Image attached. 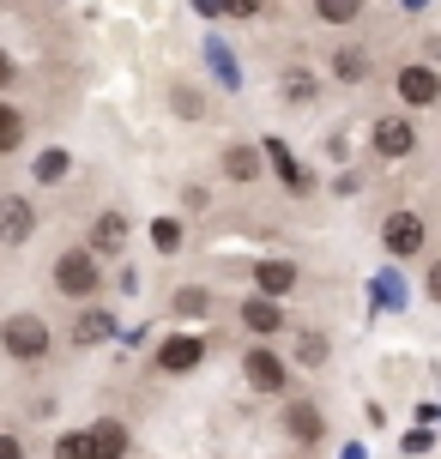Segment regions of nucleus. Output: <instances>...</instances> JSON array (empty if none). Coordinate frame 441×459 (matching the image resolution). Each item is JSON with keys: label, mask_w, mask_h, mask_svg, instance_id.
<instances>
[{"label": "nucleus", "mask_w": 441, "mask_h": 459, "mask_svg": "<svg viewBox=\"0 0 441 459\" xmlns=\"http://www.w3.org/2000/svg\"><path fill=\"white\" fill-rule=\"evenodd\" d=\"M48 284L67 302H97V290H103V260H97L85 242H79V248H61L55 266H48Z\"/></svg>", "instance_id": "f257e3e1"}, {"label": "nucleus", "mask_w": 441, "mask_h": 459, "mask_svg": "<svg viewBox=\"0 0 441 459\" xmlns=\"http://www.w3.org/2000/svg\"><path fill=\"white\" fill-rule=\"evenodd\" d=\"M0 351H6L19 368H37L48 351H55V326H48L43 315L19 308V315H6V321H0Z\"/></svg>", "instance_id": "f03ea898"}, {"label": "nucleus", "mask_w": 441, "mask_h": 459, "mask_svg": "<svg viewBox=\"0 0 441 459\" xmlns=\"http://www.w3.org/2000/svg\"><path fill=\"white\" fill-rule=\"evenodd\" d=\"M242 381H248L260 399H279V393H290V363H284L272 344H248V351H242Z\"/></svg>", "instance_id": "7ed1b4c3"}, {"label": "nucleus", "mask_w": 441, "mask_h": 459, "mask_svg": "<svg viewBox=\"0 0 441 459\" xmlns=\"http://www.w3.org/2000/svg\"><path fill=\"white\" fill-rule=\"evenodd\" d=\"M200 363H206V339H200V333H169V339L151 351V368H158V375H169V381L194 375Z\"/></svg>", "instance_id": "20e7f679"}, {"label": "nucleus", "mask_w": 441, "mask_h": 459, "mask_svg": "<svg viewBox=\"0 0 441 459\" xmlns=\"http://www.w3.org/2000/svg\"><path fill=\"white\" fill-rule=\"evenodd\" d=\"M423 242H429V224H423L418 212H387V218H381V248L393 254V260H418L423 254Z\"/></svg>", "instance_id": "39448f33"}, {"label": "nucleus", "mask_w": 441, "mask_h": 459, "mask_svg": "<svg viewBox=\"0 0 441 459\" xmlns=\"http://www.w3.org/2000/svg\"><path fill=\"white\" fill-rule=\"evenodd\" d=\"M127 242H134V224H127V212H97L91 230H85V248L97 254V260H121L127 254Z\"/></svg>", "instance_id": "423d86ee"}, {"label": "nucleus", "mask_w": 441, "mask_h": 459, "mask_svg": "<svg viewBox=\"0 0 441 459\" xmlns=\"http://www.w3.org/2000/svg\"><path fill=\"white\" fill-rule=\"evenodd\" d=\"M369 145H375V158H387V163L411 158V152H418V121H411V115H381L369 127Z\"/></svg>", "instance_id": "0eeeda50"}, {"label": "nucleus", "mask_w": 441, "mask_h": 459, "mask_svg": "<svg viewBox=\"0 0 441 459\" xmlns=\"http://www.w3.org/2000/svg\"><path fill=\"white\" fill-rule=\"evenodd\" d=\"M393 91L405 109H429V103H441V73L429 67V61H405V67L393 73Z\"/></svg>", "instance_id": "6e6552de"}, {"label": "nucleus", "mask_w": 441, "mask_h": 459, "mask_svg": "<svg viewBox=\"0 0 441 459\" xmlns=\"http://www.w3.org/2000/svg\"><path fill=\"white\" fill-rule=\"evenodd\" d=\"M30 236H37V200L0 194V248H24Z\"/></svg>", "instance_id": "1a4fd4ad"}, {"label": "nucleus", "mask_w": 441, "mask_h": 459, "mask_svg": "<svg viewBox=\"0 0 441 459\" xmlns=\"http://www.w3.org/2000/svg\"><path fill=\"white\" fill-rule=\"evenodd\" d=\"M279 423H284V436L297 441V447H315V441H326V411L315 405V399H290Z\"/></svg>", "instance_id": "9d476101"}, {"label": "nucleus", "mask_w": 441, "mask_h": 459, "mask_svg": "<svg viewBox=\"0 0 441 459\" xmlns=\"http://www.w3.org/2000/svg\"><path fill=\"white\" fill-rule=\"evenodd\" d=\"M85 441H91V459H127L134 454V436H127L121 417H97V423H85Z\"/></svg>", "instance_id": "9b49d317"}, {"label": "nucleus", "mask_w": 441, "mask_h": 459, "mask_svg": "<svg viewBox=\"0 0 441 459\" xmlns=\"http://www.w3.org/2000/svg\"><path fill=\"white\" fill-rule=\"evenodd\" d=\"M297 284H302V266H297V260H255V290H260V297L284 302Z\"/></svg>", "instance_id": "f8f14e48"}, {"label": "nucleus", "mask_w": 441, "mask_h": 459, "mask_svg": "<svg viewBox=\"0 0 441 459\" xmlns=\"http://www.w3.org/2000/svg\"><path fill=\"white\" fill-rule=\"evenodd\" d=\"M218 169H224V182H230V187H255L260 169H266V152H260V145H224Z\"/></svg>", "instance_id": "ddd939ff"}, {"label": "nucleus", "mask_w": 441, "mask_h": 459, "mask_svg": "<svg viewBox=\"0 0 441 459\" xmlns=\"http://www.w3.org/2000/svg\"><path fill=\"white\" fill-rule=\"evenodd\" d=\"M109 339H116V315H109V308H97V302H79L73 344H79V351H91V344H109Z\"/></svg>", "instance_id": "4468645a"}, {"label": "nucleus", "mask_w": 441, "mask_h": 459, "mask_svg": "<svg viewBox=\"0 0 441 459\" xmlns=\"http://www.w3.org/2000/svg\"><path fill=\"white\" fill-rule=\"evenodd\" d=\"M242 326H248L255 339H272V333H284L290 321H284V302H272V297H260V290H255V297L242 302Z\"/></svg>", "instance_id": "2eb2a0df"}, {"label": "nucleus", "mask_w": 441, "mask_h": 459, "mask_svg": "<svg viewBox=\"0 0 441 459\" xmlns=\"http://www.w3.org/2000/svg\"><path fill=\"white\" fill-rule=\"evenodd\" d=\"M260 152H266V163H272V169H279L284 194H297V200H302V194H308V187H315V182H308V169H302V163L290 158V145H284V139H266V145H260Z\"/></svg>", "instance_id": "dca6fc26"}, {"label": "nucleus", "mask_w": 441, "mask_h": 459, "mask_svg": "<svg viewBox=\"0 0 441 459\" xmlns=\"http://www.w3.org/2000/svg\"><path fill=\"white\" fill-rule=\"evenodd\" d=\"M24 139H30V115H24L19 103H6V97H0V158H13Z\"/></svg>", "instance_id": "f3484780"}, {"label": "nucleus", "mask_w": 441, "mask_h": 459, "mask_svg": "<svg viewBox=\"0 0 441 459\" xmlns=\"http://www.w3.org/2000/svg\"><path fill=\"white\" fill-rule=\"evenodd\" d=\"M279 91H284V103H315V97H321V79H315L308 67H284Z\"/></svg>", "instance_id": "a211bd4d"}, {"label": "nucleus", "mask_w": 441, "mask_h": 459, "mask_svg": "<svg viewBox=\"0 0 441 459\" xmlns=\"http://www.w3.org/2000/svg\"><path fill=\"white\" fill-rule=\"evenodd\" d=\"M333 79H339V85H363V79H369V55H363V48H339V55H333Z\"/></svg>", "instance_id": "6ab92c4d"}, {"label": "nucleus", "mask_w": 441, "mask_h": 459, "mask_svg": "<svg viewBox=\"0 0 441 459\" xmlns=\"http://www.w3.org/2000/svg\"><path fill=\"white\" fill-rule=\"evenodd\" d=\"M315 19L321 24H357L363 19V0H315Z\"/></svg>", "instance_id": "aec40b11"}, {"label": "nucleus", "mask_w": 441, "mask_h": 459, "mask_svg": "<svg viewBox=\"0 0 441 459\" xmlns=\"http://www.w3.org/2000/svg\"><path fill=\"white\" fill-rule=\"evenodd\" d=\"M67 169H73V158H67V152H43V158H37V182H43V187H55V182H67Z\"/></svg>", "instance_id": "412c9836"}, {"label": "nucleus", "mask_w": 441, "mask_h": 459, "mask_svg": "<svg viewBox=\"0 0 441 459\" xmlns=\"http://www.w3.org/2000/svg\"><path fill=\"white\" fill-rule=\"evenodd\" d=\"M151 242H158V254H176L182 248V218H151Z\"/></svg>", "instance_id": "4be33fe9"}, {"label": "nucleus", "mask_w": 441, "mask_h": 459, "mask_svg": "<svg viewBox=\"0 0 441 459\" xmlns=\"http://www.w3.org/2000/svg\"><path fill=\"white\" fill-rule=\"evenodd\" d=\"M55 459H91L85 429H61V436H55Z\"/></svg>", "instance_id": "5701e85b"}, {"label": "nucleus", "mask_w": 441, "mask_h": 459, "mask_svg": "<svg viewBox=\"0 0 441 459\" xmlns=\"http://www.w3.org/2000/svg\"><path fill=\"white\" fill-rule=\"evenodd\" d=\"M206 308H212V297L200 290V284H187V290H176V315H187V321H194V315H206Z\"/></svg>", "instance_id": "b1692460"}, {"label": "nucleus", "mask_w": 441, "mask_h": 459, "mask_svg": "<svg viewBox=\"0 0 441 459\" xmlns=\"http://www.w3.org/2000/svg\"><path fill=\"white\" fill-rule=\"evenodd\" d=\"M297 357H302L308 368L326 363V339H321V333H302V339H297Z\"/></svg>", "instance_id": "393cba45"}, {"label": "nucleus", "mask_w": 441, "mask_h": 459, "mask_svg": "<svg viewBox=\"0 0 441 459\" xmlns=\"http://www.w3.org/2000/svg\"><path fill=\"white\" fill-rule=\"evenodd\" d=\"M169 109H176V115H200L206 103H200V91H187V85H176V91H169Z\"/></svg>", "instance_id": "a878e982"}, {"label": "nucleus", "mask_w": 441, "mask_h": 459, "mask_svg": "<svg viewBox=\"0 0 441 459\" xmlns=\"http://www.w3.org/2000/svg\"><path fill=\"white\" fill-rule=\"evenodd\" d=\"M224 13H230V19H260L266 0H224Z\"/></svg>", "instance_id": "bb28decb"}, {"label": "nucleus", "mask_w": 441, "mask_h": 459, "mask_svg": "<svg viewBox=\"0 0 441 459\" xmlns=\"http://www.w3.org/2000/svg\"><path fill=\"white\" fill-rule=\"evenodd\" d=\"M13 85H19V61H13V55H6V48H0V97L13 91Z\"/></svg>", "instance_id": "cd10ccee"}, {"label": "nucleus", "mask_w": 441, "mask_h": 459, "mask_svg": "<svg viewBox=\"0 0 441 459\" xmlns=\"http://www.w3.org/2000/svg\"><path fill=\"white\" fill-rule=\"evenodd\" d=\"M423 290H429V302L441 308V260H429V273H423Z\"/></svg>", "instance_id": "c85d7f7f"}, {"label": "nucleus", "mask_w": 441, "mask_h": 459, "mask_svg": "<svg viewBox=\"0 0 441 459\" xmlns=\"http://www.w3.org/2000/svg\"><path fill=\"white\" fill-rule=\"evenodd\" d=\"M0 459H24V441L13 429H0Z\"/></svg>", "instance_id": "c756f323"}, {"label": "nucleus", "mask_w": 441, "mask_h": 459, "mask_svg": "<svg viewBox=\"0 0 441 459\" xmlns=\"http://www.w3.org/2000/svg\"><path fill=\"white\" fill-rule=\"evenodd\" d=\"M194 6H200L206 19H212V13H224V0H194Z\"/></svg>", "instance_id": "7c9ffc66"}]
</instances>
